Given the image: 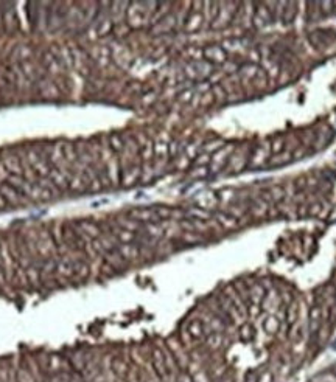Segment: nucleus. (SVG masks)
<instances>
[{
  "mask_svg": "<svg viewBox=\"0 0 336 382\" xmlns=\"http://www.w3.org/2000/svg\"><path fill=\"white\" fill-rule=\"evenodd\" d=\"M244 382H259V377H257V374H256V373H247V374H246Z\"/></svg>",
  "mask_w": 336,
  "mask_h": 382,
  "instance_id": "20",
  "label": "nucleus"
},
{
  "mask_svg": "<svg viewBox=\"0 0 336 382\" xmlns=\"http://www.w3.org/2000/svg\"><path fill=\"white\" fill-rule=\"evenodd\" d=\"M115 236L122 242V244H132V241L136 239V233L131 232V230H126V229H120L119 232L115 233Z\"/></svg>",
  "mask_w": 336,
  "mask_h": 382,
  "instance_id": "9",
  "label": "nucleus"
},
{
  "mask_svg": "<svg viewBox=\"0 0 336 382\" xmlns=\"http://www.w3.org/2000/svg\"><path fill=\"white\" fill-rule=\"evenodd\" d=\"M145 232L151 238H159V236L163 235V227L162 225H159V222H151V224L145 225Z\"/></svg>",
  "mask_w": 336,
  "mask_h": 382,
  "instance_id": "10",
  "label": "nucleus"
},
{
  "mask_svg": "<svg viewBox=\"0 0 336 382\" xmlns=\"http://www.w3.org/2000/svg\"><path fill=\"white\" fill-rule=\"evenodd\" d=\"M48 176L53 179L55 185H58V186H61V188H64V186L67 185V180L62 177V174H61L59 171H56V169H52V171H50V174H48Z\"/></svg>",
  "mask_w": 336,
  "mask_h": 382,
  "instance_id": "14",
  "label": "nucleus"
},
{
  "mask_svg": "<svg viewBox=\"0 0 336 382\" xmlns=\"http://www.w3.org/2000/svg\"><path fill=\"white\" fill-rule=\"evenodd\" d=\"M223 382H235V380H233V379H232V377H227V379H224V380H223Z\"/></svg>",
  "mask_w": 336,
  "mask_h": 382,
  "instance_id": "22",
  "label": "nucleus"
},
{
  "mask_svg": "<svg viewBox=\"0 0 336 382\" xmlns=\"http://www.w3.org/2000/svg\"><path fill=\"white\" fill-rule=\"evenodd\" d=\"M151 363H153V368H154V373L157 374L159 379H163L168 376V365H166V357L163 356V353H160L159 350L154 351L153 354V360H151Z\"/></svg>",
  "mask_w": 336,
  "mask_h": 382,
  "instance_id": "2",
  "label": "nucleus"
},
{
  "mask_svg": "<svg viewBox=\"0 0 336 382\" xmlns=\"http://www.w3.org/2000/svg\"><path fill=\"white\" fill-rule=\"evenodd\" d=\"M56 272H58L61 276H64V278H72L73 272H75V259L67 258V256L58 259V263H56Z\"/></svg>",
  "mask_w": 336,
  "mask_h": 382,
  "instance_id": "3",
  "label": "nucleus"
},
{
  "mask_svg": "<svg viewBox=\"0 0 336 382\" xmlns=\"http://www.w3.org/2000/svg\"><path fill=\"white\" fill-rule=\"evenodd\" d=\"M62 239L65 241V242H69V244H72L70 247H73V249H79L81 246V233L78 232V230H75V229H72V227H69V225H64L62 227Z\"/></svg>",
  "mask_w": 336,
  "mask_h": 382,
  "instance_id": "4",
  "label": "nucleus"
},
{
  "mask_svg": "<svg viewBox=\"0 0 336 382\" xmlns=\"http://www.w3.org/2000/svg\"><path fill=\"white\" fill-rule=\"evenodd\" d=\"M241 337H243L244 340H249V339L252 337V328H250L249 325L243 326V329H241Z\"/></svg>",
  "mask_w": 336,
  "mask_h": 382,
  "instance_id": "17",
  "label": "nucleus"
},
{
  "mask_svg": "<svg viewBox=\"0 0 336 382\" xmlns=\"http://www.w3.org/2000/svg\"><path fill=\"white\" fill-rule=\"evenodd\" d=\"M129 216L137 222H145V224L159 222V218L154 212V208H136V210H132L129 213Z\"/></svg>",
  "mask_w": 336,
  "mask_h": 382,
  "instance_id": "1",
  "label": "nucleus"
},
{
  "mask_svg": "<svg viewBox=\"0 0 336 382\" xmlns=\"http://www.w3.org/2000/svg\"><path fill=\"white\" fill-rule=\"evenodd\" d=\"M216 221L226 229H233V227H237L238 225V219L235 216H232V215H229V213H216Z\"/></svg>",
  "mask_w": 336,
  "mask_h": 382,
  "instance_id": "7",
  "label": "nucleus"
},
{
  "mask_svg": "<svg viewBox=\"0 0 336 382\" xmlns=\"http://www.w3.org/2000/svg\"><path fill=\"white\" fill-rule=\"evenodd\" d=\"M259 382H273V374H271V371H266V373L259 379Z\"/></svg>",
  "mask_w": 336,
  "mask_h": 382,
  "instance_id": "19",
  "label": "nucleus"
},
{
  "mask_svg": "<svg viewBox=\"0 0 336 382\" xmlns=\"http://www.w3.org/2000/svg\"><path fill=\"white\" fill-rule=\"evenodd\" d=\"M250 295H252V299H254V302H260V300H263L265 299V289L262 288V286H254L252 288V292H250Z\"/></svg>",
  "mask_w": 336,
  "mask_h": 382,
  "instance_id": "15",
  "label": "nucleus"
},
{
  "mask_svg": "<svg viewBox=\"0 0 336 382\" xmlns=\"http://www.w3.org/2000/svg\"><path fill=\"white\" fill-rule=\"evenodd\" d=\"M89 275V266L84 261H75V272L73 276H78V278H84V276Z\"/></svg>",
  "mask_w": 336,
  "mask_h": 382,
  "instance_id": "11",
  "label": "nucleus"
},
{
  "mask_svg": "<svg viewBox=\"0 0 336 382\" xmlns=\"http://www.w3.org/2000/svg\"><path fill=\"white\" fill-rule=\"evenodd\" d=\"M287 320L290 325H294V322L297 320V305H291L288 308V312H287Z\"/></svg>",
  "mask_w": 336,
  "mask_h": 382,
  "instance_id": "16",
  "label": "nucleus"
},
{
  "mask_svg": "<svg viewBox=\"0 0 336 382\" xmlns=\"http://www.w3.org/2000/svg\"><path fill=\"white\" fill-rule=\"evenodd\" d=\"M117 250H119V253L122 255L123 259H131V258L139 256V247L134 244H122Z\"/></svg>",
  "mask_w": 336,
  "mask_h": 382,
  "instance_id": "8",
  "label": "nucleus"
},
{
  "mask_svg": "<svg viewBox=\"0 0 336 382\" xmlns=\"http://www.w3.org/2000/svg\"><path fill=\"white\" fill-rule=\"evenodd\" d=\"M263 328H265V331H266V333L274 334V333L277 331V329H279V320H277L276 317L270 316V317H268V319L265 320Z\"/></svg>",
  "mask_w": 336,
  "mask_h": 382,
  "instance_id": "12",
  "label": "nucleus"
},
{
  "mask_svg": "<svg viewBox=\"0 0 336 382\" xmlns=\"http://www.w3.org/2000/svg\"><path fill=\"white\" fill-rule=\"evenodd\" d=\"M207 345L210 348H220L223 345V336L220 333H210L207 336Z\"/></svg>",
  "mask_w": 336,
  "mask_h": 382,
  "instance_id": "13",
  "label": "nucleus"
},
{
  "mask_svg": "<svg viewBox=\"0 0 336 382\" xmlns=\"http://www.w3.org/2000/svg\"><path fill=\"white\" fill-rule=\"evenodd\" d=\"M179 382H193V379H192V376H189V374H182V376L179 377Z\"/></svg>",
  "mask_w": 336,
  "mask_h": 382,
  "instance_id": "21",
  "label": "nucleus"
},
{
  "mask_svg": "<svg viewBox=\"0 0 336 382\" xmlns=\"http://www.w3.org/2000/svg\"><path fill=\"white\" fill-rule=\"evenodd\" d=\"M192 379H193V382H209V377L204 371L196 373V376H193Z\"/></svg>",
  "mask_w": 336,
  "mask_h": 382,
  "instance_id": "18",
  "label": "nucleus"
},
{
  "mask_svg": "<svg viewBox=\"0 0 336 382\" xmlns=\"http://www.w3.org/2000/svg\"><path fill=\"white\" fill-rule=\"evenodd\" d=\"M76 229L81 235H88L91 238H98L100 236V227L92 221H79L76 224Z\"/></svg>",
  "mask_w": 336,
  "mask_h": 382,
  "instance_id": "5",
  "label": "nucleus"
},
{
  "mask_svg": "<svg viewBox=\"0 0 336 382\" xmlns=\"http://www.w3.org/2000/svg\"><path fill=\"white\" fill-rule=\"evenodd\" d=\"M187 331H189V334H190L195 340H199V339H203V337L206 336V326H204L203 322L196 319V320H192V322L189 323Z\"/></svg>",
  "mask_w": 336,
  "mask_h": 382,
  "instance_id": "6",
  "label": "nucleus"
}]
</instances>
